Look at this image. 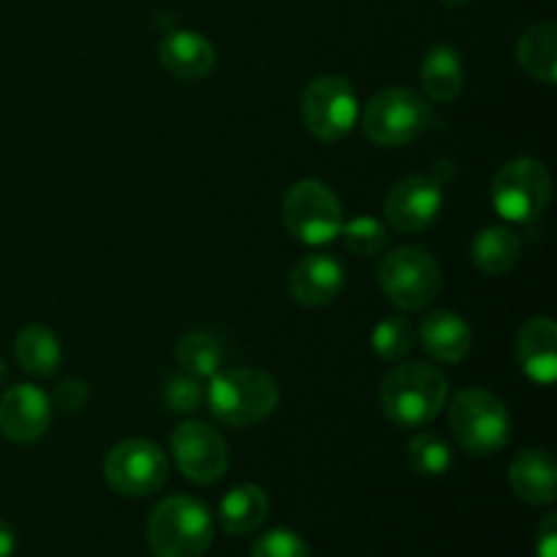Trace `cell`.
I'll use <instances>...</instances> for the list:
<instances>
[{"mask_svg": "<svg viewBox=\"0 0 557 557\" xmlns=\"http://www.w3.org/2000/svg\"><path fill=\"white\" fill-rule=\"evenodd\" d=\"M207 403L218 422L253 428L270 419L281 403V386L259 368H221L207 386Z\"/></svg>", "mask_w": 557, "mask_h": 557, "instance_id": "1", "label": "cell"}, {"mask_svg": "<svg viewBox=\"0 0 557 557\" xmlns=\"http://www.w3.org/2000/svg\"><path fill=\"white\" fill-rule=\"evenodd\" d=\"M379 400L386 417L400 428H428L446 408L449 381L430 364H397L381 381Z\"/></svg>", "mask_w": 557, "mask_h": 557, "instance_id": "2", "label": "cell"}, {"mask_svg": "<svg viewBox=\"0 0 557 557\" xmlns=\"http://www.w3.org/2000/svg\"><path fill=\"white\" fill-rule=\"evenodd\" d=\"M147 542L156 557H205L212 544L210 511L190 495H172L152 509Z\"/></svg>", "mask_w": 557, "mask_h": 557, "instance_id": "3", "label": "cell"}, {"mask_svg": "<svg viewBox=\"0 0 557 557\" xmlns=\"http://www.w3.org/2000/svg\"><path fill=\"white\" fill-rule=\"evenodd\" d=\"M449 430L468 455H498L511 438L509 408L487 389H462L449 406Z\"/></svg>", "mask_w": 557, "mask_h": 557, "instance_id": "4", "label": "cell"}, {"mask_svg": "<svg viewBox=\"0 0 557 557\" xmlns=\"http://www.w3.org/2000/svg\"><path fill=\"white\" fill-rule=\"evenodd\" d=\"M433 123L430 103L411 87H386L375 92L362 112V131L373 145L403 147L419 139Z\"/></svg>", "mask_w": 557, "mask_h": 557, "instance_id": "5", "label": "cell"}, {"mask_svg": "<svg viewBox=\"0 0 557 557\" xmlns=\"http://www.w3.org/2000/svg\"><path fill=\"white\" fill-rule=\"evenodd\" d=\"M553 180L536 158H515L504 163L493 180L495 212L509 223H533L549 205Z\"/></svg>", "mask_w": 557, "mask_h": 557, "instance_id": "6", "label": "cell"}, {"mask_svg": "<svg viewBox=\"0 0 557 557\" xmlns=\"http://www.w3.org/2000/svg\"><path fill=\"white\" fill-rule=\"evenodd\" d=\"M283 223L302 245H326L341 234L343 205L330 185L319 180H299L283 199Z\"/></svg>", "mask_w": 557, "mask_h": 557, "instance_id": "7", "label": "cell"}, {"mask_svg": "<svg viewBox=\"0 0 557 557\" xmlns=\"http://www.w3.org/2000/svg\"><path fill=\"white\" fill-rule=\"evenodd\" d=\"M379 281L392 305L400 310H422L438 297L441 267L430 250L406 245L381 261Z\"/></svg>", "mask_w": 557, "mask_h": 557, "instance_id": "8", "label": "cell"}, {"mask_svg": "<svg viewBox=\"0 0 557 557\" xmlns=\"http://www.w3.org/2000/svg\"><path fill=\"white\" fill-rule=\"evenodd\" d=\"M302 123L319 141H343L359 120V98L346 76H319L302 92Z\"/></svg>", "mask_w": 557, "mask_h": 557, "instance_id": "9", "label": "cell"}, {"mask_svg": "<svg viewBox=\"0 0 557 557\" xmlns=\"http://www.w3.org/2000/svg\"><path fill=\"white\" fill-rule=\"evenodd\" d=\"M103 476L117 495L145 498L158 493L169 479L166 451L147 438L120 441L103 460Z\"/></svg>", "mask_w": 557, "mask_h": 557, "instance_id": "10", "label": "cell"}, {"mask_svg": "<svg viewBox=\"0 0 557 557\" xmlns=\"http://www.w3.org/2000/svg\"><path fill=\"white\" fill-rule=\"evenodd\" d=\"M172 455L180 473L196 484H215L228 468V446L223 435L196 419H188L174 430Z\"/></svg>", "mask_w": 557, "mask_h": 557, "instance_id": "11", "label": "cell"}, {"mask_svg": "<svg viewBox=\"0 0 557 557\" xmlns=\"http://www.w3.org/2000/svg\"><path fill=\"white\" fill-rule=\"evenodd\" d=\"M444 210V185L433 174H408L386 194L384 215L400 234H419L433 226Z\"/></svg>", "mask_w": 557, "mask_h": 557, "instance_id": "12", "label": "cell"}, {"mask_svg": "<svg viewBox=\"0 0 557 557\" xmlns=\"http://www.w3.org/2000/svg\"><path fill=\"white\" fill-rule=\"evenodd\" d=\"M52 424V403L38 386L16 384L0 400V430L14 444H36Z\"/></svg>", "mask_w": 557, "mask_h": 557, "instance_id": "13", "label": "cell"}, {"mask_svg": "<svg viewBox=\"0 0 557 557\" xmlns=\"http://www.w3.org/2000/svg\"><path fill=\"white\" fill-rule=\"evenodd\" d=\"M346 286V270L330 253H310L292 270V297L305 308H326L341 297Z\"/></svg>", "mask_w": 557, "mask_h": 557, "instance_id": "14", "label": "cell"}, {"mask_svg": "<svg viewBox=\"0 0 557 557\" xmlns=\"http://www.w3.org/2000/svg\"><path fill=\"white\" fill-rule=\"evenodd\" d=\"M517 362L533 384L553 386L557 379V326L547 315L531 319L515 343Z\"/></svg>", "mask_w": 557, "mask_h": 557, "instance_id": "15", "label": "cell"}, {"mask_svg": "<svg viewBox=\"0 0 557 557\" xmlns=\"http://www.w3.org/2000/svg\"><path fill=\"white\" fill-rule=\"evenodd\" d=\"M509 487L531 506H549L557 498V462L547 449H525L509 466Z\"/></svg>", "mask_w": 557, "mask_h": 557, "instance_id": "16", "label": "cell"}, {"mask_svg": "<svg viewBox=\"0 0 557 557\" xmlns=\"http://www.w3.org/2000/svg\"><path fill=\"white\" fill-rule=\"evenodd\" d=\"M161 65L183 82H199L215 69V47L201 33L174 30L158 47Z\"/></svg>", "mask_w": 557, "mask_h": 557, "instance_id": "17", "label": "cell"}, {"mask_svg": "<svg viewBox=\"0 0 557 557\" xmlns=\"http://www.w3.org/2000/svg\"><path fill=\"white\" fill-rule=\"evenodd\" d=\"M419 343L435 362L457 364L471 354L473 332L462 315L451 310H435L419 324Z\"/></svg>", "mask_w": 557, "mask_h": 557, "instance_id": "18", "label": "cell"}, {"mask_svg": "<svg viewBox=\"0 0 557 557\" xmlns=\"http://www.w3.org/2000/svg\"><path fill=\"white\" fill-rule=\"evenodd\" d=\"M422 87L430 101L451 103L466 85V65L460 52L449 44H435L422 60Z\"/></svg>", "mask_w": 557, "mask_h": 557, "instance_id": "19", "label": "cell"}, {"mask_svg": "<svg viewBox=\"0 0 557 557\" xmlns=\"http://www.w3.org/2000/svg\"><path fill=\"white\" fill-rule=\"evenodd\" d=\"M218 515H221L223 531L245 536L264 525L267 515H270V498L259 484H239L223 495Z\"/></svg>", "mask_w": 557, "mask_h": 557, "instance_id": "20", "label": "cell"}, {"mask_svg": "<svg viewBox=\"0 0 557 557\" xmlns=\"http://www.w3.org/2000/svg\"><path fill=\"white\" fill-rule=\"evenodd\" d=\"M517 60L528 76L544 85L557 82V25L553 20L536 22L517 41Z\"/></svg>", "mask_w": 557, "mask_h": 557, "instance_id": "21", "label": "cell"}, {"mask_svg": "<svg viewBox=\"0 0 557 557\" xmlns=\"http://www.w3.org/2000/svg\"><path fill=\"white\" fill-rule=\"evenodd\" d=\"M522 256V243L509 226H487L471 245V259L484 275H509Z\"/></svg>", "mask_w": 557, "mask_h": 557, "instance_id": "22", "label": "cell"}, {"mask_svg": "<svg viewBox=\"0 0 557 557\" xmlns=\"http://www.w3.org/2000/svg\"><path fill=\"white\" fill-rule=\"evenodd\" d=\"M14 354L25 373L36 375V379H49V375L58 373L63 346H60V337L52 330L41 324H30L16 335Z\"/></svg>", "mask_w": 557, "mask_h": 557, "instance_id": "23", "label": "cell"}, {"mask_svg": "<svg viewBox=\"0 0 557 557\" xmlns=\"http://www.w3.org/2000/svg\"><path fill=\"white\" fill-rule=\"evenodd\" d=\"M177 362L194 379H212L223 368V346L210 332H188L177 343Z\"/></svg>", "mask_w": 557, "mask_h": 557, "instance_id": "24", "label": "cell"}, {"mask_svg": "<svg viewBox=\"0 0 557 557\" xmlns=\"http://www.w3.org/2000/svg\"><path fill=\"white\" fill-rule=\"evenodd\" d=\"M408 462L419 476H444L455 466L451 446L441 435L419 433L408 441Z\"/></svg>", "mask_w": 557, "mask_h": 557, "instance_id": "25", "label": "cell"}, {"mask_svg": "<svg viewBox=\"0 0 557 557\" xmlns=\"http://www.w3.org/2000/svg\"><path fill=\"white\" fill-rule=\"evenodd\" d=\"M413 343H417V332L400 315L379 321L373 330V351L386 362H403L413 351Z\"/></svg>", "mask_w": 557, "mask_h": 557, "instance_id": "26", "label": "cell"}, {"mask_svg": "<svg viewBox=\"0 0 557 557\" xmlns=\"http://www.w3.org/2000/svg\"><path fill=\"white\" fill-rule=\"evenodd\" d=\"M341 234L346 248L357 256H379L386 248V243H389V234H386L384 223L370 215H359L343 223Z\"/></svg>", "mask_w": 557, "mask_h": 557, "instance_id": "27", "label": "cell"}, {"mask_svg": "<svg viewBox=\"0 0 557 557\" xmlns=\"http://www.w3.org/2000/svg\"><path fill=\"white\" fill-rule=\"evenodd\" d=\"M250 557H310L308 544L288 528H275L256 539Z\"/></svg>", "mask_w": 557, "mask_h": 557, "instance_id": "28", "label": "cell"}, {"mask_svg": "<svg viewBox=\"0 0 557 557\" xmlns=\"http://www.w3.org/2000/svg\"><path fill=\"white\" fill-rule=\"evenodd\" d=\"M163 400L174 413H194L201 406V386L194 375H174L163 389Z\"/></svg>", "mask_w": 557, "mask_h": 557, "instance_id": "29", "label": "cell"}, {"mask_svg": "<svg viewBox=\"0 0 557 557\" xmlns=\"http://www.w3.org/2000/svg\"><path fill=\"white\" fill-rule=\"evenodd\" d=\"M87 400H90V389H87L85 381L65 379L60 381L58 389H54V403H58L60 411L65 413H79L82 408L87 406Z\"/></svg>", "mask_w": 557, "mask_h": 557, "instance_id": "30", "label": "cell"}, {"mask_svg": "<svg viewBox=\"0 0 557 557\" xmlns=\"http://www.w3.org/2000/svg\"><path fill=\"white\" fill-rule=\"evenodd\" d=\"M536 557H557V515H547L536 531Z\"/></svg>", "mask_w": 557, "mask_h": 557, "instance_id": "31", "label": "cell"}, {"mask_svg": "<svg viewBox=\"0 0 557 557\" xmlns=\"http://www.w3.org/2000/svg\"><path fill=\"white\" fill-rule=\"evenodd\" d=\"M16 531L5 520H0V557H14Z\"/></svg>", "mask_w": 557, "mask_h": 557, "instance_id": "32", "label": "cell"}, {"mask_svg": "<svg viewBox=\"0 0 557 557\" xmlns=\"http://www.w3.org/2000/svg\"><path fill=\"white\" fill-rule=\"evenodd\" d=\"M444 5H449V9H462V5L473 3V0H441Z\"/></svg>", "mask_w": 557, "mask_h": 557, "instance_id": "33", "label": "cell"}, {"mask_svg": "<svg viewBox=\"0 0 557 557\" xmlns=\"http://www.w3.org/2000/svg\"><path fill=\"white\" fill-rule=\"evenodd\" d=\"M5 379H9V368H5V362L0 359V386L5 384Z\"/></svg>", "mask_w": 557, "mask_h": 557, "instance_id": "34", "label": "cell"}]
</instances>
